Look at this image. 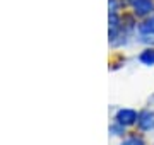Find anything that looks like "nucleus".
<instances>
[{"label":"nucleus","mask_w":154,"mask_h":145,"mask_svg":"<svg viewBox=\"0 0 154 145\" xmlns=\"http://www.w3.org/2000/svg\"><path fill=\"white\" fill-rule=\"evenodd\" d=\"M134 14L139 17H149L154 12V0H134Z\"/></svg>","instance_id":"1"},{"label":"nucleus","mask_w":154,"mask_h":145,"mask_svg":"<svg viewBox=\"0 0 154 145\" xmlns=\"http://www.w3.org/2000/svg\"><path fill=\"white\" fill-rule=\"evenodd\" d=\"M137 118H139V114L134 109H120L118 114H116V121L122 126H128V125H134L137 121Z\"/></svg>","instance_id":"2"},{"label":"nucleus","mask_w":154,"mask_h":145,"mask_svg":"<svg viewBox=\"0 0 154 145\" xmlns=\"http://www.w3.org/2000/svg\"><path fill=\"white\" fill-rule=\"evenodd\" d=\"M137 125L139 128L144 130V132H147V130H152L154 128V113L152 111H142L139 114L137 118Z\"/></svg>","instance_id":"3"},{"label":"nucleus","mask_w":154,"mask_h":145,"mask_svg":"<svg viewBox=\"0 0 154 145\" xmlns=\"http://www.w3.org/2000/svg\"><path fill=\"white\" fill-rule=\"evenodd\" d=\"M139 60L140 63L144 65H147V67H152L154 65V48H147V50H144L139 56Z\"/></svg>","instance_id":"4"},{"label":"nucleus","mask_w":154,"mask_h":145,"mask_svg":"<svg viewBox=\"0 0 154 145\" xmlns=\"http://www.w3.org/2000/svg\"><path fill=\"white\" fill-rule=\"evenodd\" d=\"M140 33L147 34V36H154V16H149L142 24H140Z\"/></svg>","instance_id":"5"},{"label":"nucleus","mask_w":154,"mask_h":145,"mask_svg":"<svg viewBox=\"0 0 154 145\" xmlns=\"http://www.w3.org/2000/svg\"><path fill=\"white\" fill-rule=\"evenodd\" d=\"M122 145H144V142H142V138H139V137H130V138L123 140Z\"/></svg>","instance_id":"6"},{"label":"nucleus","mask_w":154,"mask_h":145,"mask_svg":"<svg viewBox=\"0 0 154 145\" xmlns=\"http://www.w3.org/2000/svg\"><path fill=\"white\" fill-rule=\"evenodd\" d=\"M120 126H122V125H120ZM120 126H111V132H113V135H122L123 128H120Z\"/></svg>","instance_id":"7"}]
</instances>
